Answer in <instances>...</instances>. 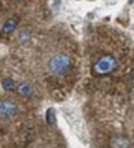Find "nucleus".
Wrapping results in <instances>:
<instances>
[{"instance_id":"nucleus-6","label":"nucleus","mask_w":134,"mask_h":148,"mask_svg":"<svg viewBox=\"0 0 134 148\" xmlns=\"http://www.w3.org/2000/svg\"><path fill=\"white\" fill-rule=\"evenodd\" d=\"M3 88L5 89V91H14L15 88H17V82L13 81L12 78H5L3 79Z\"/></svg>"},{"instance_id":"nucleus-8","label":"nucleus","mask_w":134,"mask_h":148,"mask_svg":"<svg viewBox=\"0 0 134 148\" xmlns=\"http://www.w3.org/2000/svg\"><path fill=\"white\" fill-rule=\"evenodd\" d=\"M114 147L115 148H128L129 147V142L125 138H116L114 142Z\"/></svg>"},{"instance_id":"nucleus-4","label":"nucleus","mask_w":134,"mask_h":148,"mask_svg":"<svg viewBox=\"0 0 134 148\" xmlns=\"http://www.w3.org/2000/svg\"><path fill=\"white\" fill-rule=\"evenodd\" d=\"M15 89H17V92L19 93V96H23V97H30V96H32V93H33L32 86L26 82H22L19 84H17V88Z\"/></svg>"},{"instance_id":"nucleus-2","label":"nucleus","mask_w":134,"mask_h":148,"mask_svg":"<svg viewBox=\"0 0 134 148\" xmlns=\"http://www.w3.org/2000/svg\"><path fill=\"white\" fill-rule=\"evenodd\" d=\"M118 68V60L110 54H104L95 61L92 66V73L95 75H107Z\"/></svg>"},{"instance_id":"nucleus-3","label":"nucleus","mask_w":134,"mask_h":148,"mask_svg":"<svg viewBox=\"0 0 134 148\" xmlns=\"http://www.w3.org/2000/svg\"><path fill=\"white\" fill-rule=\"evenodd\" d=\"M18 107L13 101H1L0 102V119L9 120L17 115Z\"/></svg>"},{"instance_id":"nucleus-7","label":"nucleus","mask_w":134,"mask_h":148,"mask_svg":"<svg viewBox=\"0 0 134 148\" xmlns=\"http://www.w3.org/2000/svg\"><path fill=\"white\" fill-rule=\"evenodd\" d=\"M46 121H47V124L51 125V126H54L56 124V115H55L54 109H49L46 111Z\"/></svg>"},{"instance_id":"nucleus-9","label":"nucleus","mask_w":134,"mask_h":148,"mask_svg":"<svg viewBox=\"0 0 134 148\" xmlns=\"http://www.w3.org/2000/svg\"><path fill=\"white\" fill-rule=\"evenodd\" d=\"M13 1H19V0H13Z\"/></svg>"},{"instance_id":"nucleus-5","label":"nucleus","mask_w":134,"mask_h":148,"mask_svg":"<svg viewBox=\"0 0 134 148\" xmlns=\"http://www.w3.org/2000/svg\"><path fill=\"white\" fill-rule=\"evenodd\" d=\"M17 24H18V19H15V18H9L7 22L4 23V26H3L0 33H1V35H8V33H12L15 28H17Z\"/></svg>"},{"instance_id":"nucleus-1","label":"nucleus","mask_w":134,"mask_h":148,"mask_svg":"<svg viewBox=\"0 0 134 148\" xmlns=\"http://www.w3.org/2000/svg\"><path fill=\"white\" fill-rule=\"evenodd\" d=\"M73 63L69 55L60 52V54H55L47 61V69L51 74L56 77H61L64 74H67L68 72H70Z\"/></svg>"}]
</instances>
